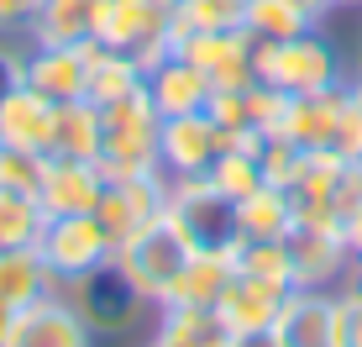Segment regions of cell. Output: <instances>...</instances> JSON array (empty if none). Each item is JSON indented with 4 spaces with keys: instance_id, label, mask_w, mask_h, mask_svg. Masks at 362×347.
Instances as JSON below:
<instances>
[{
    "instance_id": "cell-2",
    "label": "cell",
    "mask_w": 362,
    "mask_h": 347,
    "mask_svg": "<svg viewBox=\"0 0 362 347\" xmlns=\"http://www.w3.org/2000/svg\"><path fill=\"white\" fill-rule=\"evenodd\" d=\"M257 79H263L268 90L299 101V95L341 90V84L352 79V64L341 58V47L320 27H310V32L284 37V42H257Z\"/></svg>"
},
{
    "instance_id": "cell-16",
    "label": "cell",
    "mask_w": 362,
    "mask_h": 347,
    "mask_svg": "<svg viewBox=\"0 0 362 347\" xmlns=\"http://www.w3.org/2000/svg\"><path fill=\"white\" fill-rule=\"evenodd\" d=\"M100 337L84 326V316L69 305V295H47V300L16 311L6 347H95Z\"/></svg>"
},
{
    "instance_id": "cell-28",
    "label": "cell",
    "mask_w": 362,
    "mask_h": 347,
    "mask_svg": "<svg viewBox=\"0 0 362 347\" xmlns=\"http://www.w3.org/2000/svg\"><path fill=\"white\" fill-rule=\"evenodd\" d=\"M47 227V210L37 205V195H21V190H6L0 184V253L11 247H37Z\"/></svg>"
},
{
    "instance_id": "cell-12",
    "label": "cell",
    "mask_w": 362,
    "mask_h": 347,
    "mask_svg": "<svg viewBox=\"0 0 362 347\" xmlns=\"http://www.w3.org/2000/svg\"><path fill=\"white\" fill-rule=\"evenodd\" d=\"M279 347H341V300L336 290H289L279 321Z\"/></svg>"
},
{
    "instance_id": "cell-20",
    "label": "cell",
    "mask_w": 362,
    "mask_h": 347,
    "mask_svg": "<svg viewBox=\"0 0 362 347\" xmlns=\"http://www.w3.org/2000/svg\"><path fill=\"white\" fill-rule=\"evenodd\" d=\"M210 116H216L221 127H231L236 137H268V132L279 127V116H284V95L268 90L263 79H252V84L210 95Z\"/></svg>"
},
{
    "instance_id": "cell-19",
    "label": "cell",
    "mask_w": 362,
    "mask_h": 347,
    "mask_svg": "<svg viewBox=\"0 0 362 347\" xmlns=\"http://www.w3.org/2000/svg\"><path fill=\"white\" fill-rule=\"evenodd\" d=\"M53 121L58 106L42 101L37 90L16 84V90L0 101V147H16V153H53Z\"/></svg>"
},
{
    "instance_id": "cell-3",
    "label": "cell",
    "mask_w": 362,
    "mask_h": 347,
    "mask_svg": "<svg viewBox=\"0 0 362 347\" xmlns=\"http://www.w3.org/2000/svg\"><path fill=\"white\" fill-rule=\"evenodd\" d=\"M158 137H163V116L153 110L147 90H132L127 101L100 110V174H163L158 158Z\"/></svg>"
},
{
    "instance_id": "cell-5",
    "label": "cell",
    "mask_w": 362,
    "mask_h": 347,
    "mask_svg": "<svg viewBox=\"0 0 362 347\" xmlns=\"http://www.w3.org/2000/svg\"><path fill=\"white\" fill-rule=\"evenodd\" d=\"M95 42L116 47L136 64H158L179 42V0H105Z\"/></svg>"
},
{
    "instance_id": "cell-18",
    "label": "cell",
    "mask_w": 362,
    "mask_h": 347,
    "mask_svg": "<svg viewBox=\"0 0 362 347\" xmlns=\"http://www.w3.org/2000/svg\"><path fill=\"white\" fill-rule=\"evenodd\" d=\"M100 11L105 0H37L32 21H27V42L37 47H79L100 37Z\"/></svg>"
},
{
    "instance_id": "cell-41",
    "label": "cell",
    "mask_w": 362,
    "mask_h": 347,
    "mask_svg": "<svg viewBox=\"0 0 362 347\" xmlns=\"http://www.w3.org/2000/svg\"><path fill=\"white\" fill-rule=\"evenodd\" d=\"M336 6H362V0H336Z\"/></svg>"
},
{
    "instance_id": "cell-10",
    "label": "cell",
    "mask_w": 362,
    "mask_h": 347,
    "mask_svg": "<svg viewBox=\"0 0 362 347\" xmlns=\"http://www.w3.org/2000/svg\"><path fill=\"white\" fill-rule=\"evenodd\" d=\"M163 195H168V174H116L100 190V227L110 232V242H127L136 232H147L153 221H163Z\"/></svg>"
},
{
    "instance_id": "cell-27",
    "label": "cell",
    "mask_w": 362,
    "mask_h": 347,
    "mask_svg": "<svg viewBox=\"0 0 362 347\" xmlns=\"http://www.w3.org/2000/svg\"><path fill=\"white\" fill-rule=\"evenodd\" d=\"M53 153L58 158H90V164H100V106H90V101L58 106Z\"/></svg>"
},
{
    "instance_id": "cell-39",
    "label": "cell",
    "mask_w": 362,
    "mask_h": 347,
    "mask_svg": "<svg viewBox=\"0 0 362 347\" xmlns=\"http://www.w3.org/2000/svg\"><path fill=\"white\" fill-rule=\"evenodd\" d=\"M346 284H357V290H362V247H357V258H352V274H346Z\"/></svg>"
},
{
    "instance_id": "cell-32",
    "label": "cell",
    "mask_w": 362,
    "mask_h": 347,
    "mask_svg": "<svg viewBox=\"0 0 362 347\" xmlns=\"http://www.w3.org/2000/svg\"><path fill=\"white\" fill-rule=\"evenodd\" d=\"M42 169H47L42 153H16V147H0V184H6V190L37 195V184H42Z\"/></svg>"
},
{
    "instance_id": "cell-23",
    "label": "cell",
    "mask_w": 362,
    "mask_h": 347,
    "mask_svg": "<svg viewBox=\"0 0 362 347\" xmlns=\"http://www.w3.org/2000/svg\"><path fill=\"white\" fill-rule=\"evenodd\" d=\"M47 295H58V284H53V274H47L37 247H11V253H0V305L27 311V305L47 300Z\"/></svg>"
},
{
    "instance_id": "cell-17",
    "label": "cell",
    "mask_w": 362,
    "mask_h": 347,
    "mask_svg": "<svg viewBox=\"0 0 362 347\" xmlns=\"http://www.w3.org/2000/svg\"><path fill=\"white\" fill-rule=\"evenodd\" d=\"M142 90H147V101H153L158 116H189V110H210V84H205V74H199L189 58L173 47V53H163L158 64H147L142 74Z\"/></svg>"
},
{
    "instance_id": "cell-1",
    "label": "cell",
    "mask_w": 362,
    "mask_h": 347,
    "mask_svg": "<svg viewBox=\"0 0 362 347\" xmlns=\"http://www.w3.org/2000/svg\"><path fill=\"white\" fill-rule=\"evenodd\" d=\"M163 221L199 258H231L236 247H242V200H231L226 190H216L205 174L168 179Z\"/></svg>"
},
{
    "instance_id": "cell-38",
    "label": "cell",
    "mask_w": 362,
    "mask_h": 347,
    "mask_svg": "<svg viewBox=\"0 0 362 347\" xmlns=\"http://www.w3.org/2000/svg\"><path fill=\"white\" fill-rule=\"evenodd\" d=\"M11 326H16V311H11V305H0V347L11 342Z\"/></svg>"
},
{
    "instance_id": "cell-8",
    "label": "cell",
    "mask_w": 362,
    "mask_h": 347,
    "mask_svg": "<svg viewBox=\"0 0 362 347\" xmlns=\"http://www.w3.org/2000/svg\"><path fill=\"white\" fill-rule=\"evenodd\" d=\"M189 247L179 242V232L168 227V221H153L147 232H136V237H127L116 247V263H121V274H127L136 290L153 300V311L168 300V290H173V279L184 274V263H189Z\"/></svg>"
},
{
    "instance_id": "cell-37",
    "label": "cell",
    "mask_w": 362,
    "mask_h": 347,
    "mask_svg": "<svg viewBox=\"0 0 362 347\" xmlns=\"http://www.w3.org/2000/svg\"><path fill=\"white\" fill-rule=\"evenodd\" d=\"M231 347H279V337L273 331H236Z\"/></svg>"
},
{
    "instance_id": "cell-30",
    "label": "cell",
    "mask_w": 362,
    "mask_h": 347,
    "mask_svg": "<svg viewBox=\"0 0 362 347\" xmlns=\"http://www.w3.org/2000/svg\"><path fill=\"white\" fill-rule=\"evenodd\" d=\"M247 21V0H179V37L189 32H231Z\"/></svg>"
},
{
    "instance_id": "cell-6",
    "label": "cell",
    "mask_w": 362,
    "mask_h": 347,
    "mask_svg": "<svg viewBox=\"0 0 362 347\" xmlns=\"http://www.w3.org/2000/svg\"><path fill=\"white\" fill-rule=\"evenodd\" d=\"M37 253H42L53 284L64 290V284H74L79 274L110 263V258H116V242H110V232L100 227L95 210L90 216H47L42 237H37Z\"/></svg>"
},
{
    "instance_id": "cell-36",
    "label": "cell",
    "mask_w": 362,
    "mask_h": 347,
    "mask_svg": "<svg viewBox=\"0 0 362 347\" xmlns=\"http://www.w3.org/2000/svg\"><path fill=\"white\" fill-rule=\"evenodd\" d=\"M294 6H299V11H305V16H310V21H315V27H320V21H326V16H331V11H341V6H336V0H294Z\"/></svg>"
},
{
    "instance_id": "cell-22",
    "label": "cell",
    "mask_w": 362,
    "mask_h": 347,
    "mask_svg": "<svg viewBox=\"0 0 362 347\" xmlns=\"http://www.w3.org/2000/svg\"><path fill=\"white\" fill-rule=\"evenodd\" d=\"M142 64L127 53H116V47H105V42H90V74H84V101L90 106H116V101H127L132 90H142Z\"/></svg>"
},
{
    "instance_id": "cell-26",
    "label": "cell",
    "mask_w": 362,
    "mask_h": 347,
    "mask_svg": "<svg viewBox=\"0 0 362 347\" xmlns=\"http://www.w3.org/2000/svg\"><path fill=\"white\" fill-rule=\"evenodd\" d=\"M226 279H231V258H199L194 253L189 263H184V274L173 279L168 300L158 305V311H168V305H205V311H216Z\"/></svg>"
},
{
    "instance_id": "cell-29",
    "label": "cell",
    "mask_w": 362,
    "mask_h": 347,
    "mask_svg": "<svg viewBox=\"0 0 362 347\" xmlns=\"http://www.w3.org/2000/svg\"><path fill=\"white\" fill-rule=\"evenodd\" d=\"M242 27H247L252 42H284V37H294V32H310L315 21H310L294 0H247Z\"/></svg>"
},
{
    "instance_id": "cell-31",
    "label": "cell",
    "mask_w": 362,
    "mask_h": 347,
    "mask_svg": "<svg viewBox=\"0 0 362 347\" xmlns=\"http://www.w3.org/2000/svg\"><path fill=\"white\" fill-rule=\"evenodd\" d=\"M231 263L242 268V274H257V279H279V284H294L289 274V253H284V242H242L231 253Z\"/></svg>"
},
{
    "instance_id": "cell-7",
    "label": "cell",
    "mask_w": 362,
    "mask_h": 347,
    "mask_svg": "<svg viewBox=\"0 0 362 347\" xmlns=\"http://www.w3.org/2000/svg\"><path fill=\"white\" fill-rule=\"evenodd\" d=\"M284 253H289L294 290H341L357 247L346 232L326 227V221H294L289 237H284Z\"/></svg>"
},
{
    "instance_id": "cell-15",
    "label": "cell",
    "mask_w": 362,
    "mask_h": 347,
    "mask_svg": "<svg viewBox=\"0 0 362 347\" xmlns=\"http://www.w3.org/2000/svg\"><path fill=\"white\" fill-rule=\"evenodd\" d=\"M100 190H105V174L90 158H58L47 153L42 184H37V205L47 216H90L100 205Z\"/></svg>"
},
{
    "instance_id": "cell-13",
    "label": "cell",
    "mask_w": 362,
    "mask_h": 347,
    "mask_svg": "<svg viewBox=\"0 0 362 347\" xmlns=\"http://www.w3.org/2000/svg\"><path fill=\"white\" fill-rule=\"evenodd\" d=\"M289 290H294V284L242 274V268L231 263V279H226V290H221V300H216V316L226 321L231 337H236V331H273V321H279Z\"/></svg>"
},
{
    "instance_id": "cell-21",
    "label": "cell",
    "mask_w": 362,
    "mask_h": 347,
    "mask_svg": "<svg viewBox=\"0 0 362 347\" xmlns=\"http://www.w3.org/2000/svg\"><path fill=\"white\" fill-rule=\"evenodd\" d=\"M142 347H231V331L205 305H168L158 311V326Z\"/></svg>"
},
{
    "instance_id": "cell-34",
    "label": "cell",
    "mask_w": 362,
    "mask_h": 347,
    "mask_svg": "<svg viewBox=\"0 0 362 347\" xmlns=\"http://www.w3.org/2000/svg\"><path fill=\"white\" fill-rule=\"evenodd\" d=\"M32 11H37V0H0V37H16V32H27Z\"/></svg>"
},
{
    "instance_id": "cell-25",
    "label": "cell",
    "mask_w": 362,
    "mask_h": 347,
    "mask_svg": "<svg viewBox=\"0 0 362 347\" xmlns=\"http://www.w3.org/2000/svg\"><path fill=\"white\" fill-rule=\"evenodd\" d=\"M294 227V205L279 184H263L242 200V242H284Z\"/></svg>"
},
{
    "instance_id": "cell-14",
    "label": "cell",
    "mask_w": 362,
    "mask_h": 347,
    "mask_svg": "<svg viewBox=\"0 0 362 347\" xmlns=\"http://www.w3.org/2000/svg\"><path fill=\"white\" fill-rule=\"evenodd\" d=\"M84 74H90V42H79V47L27 42V53H21V84L37 90L42 101H53V106L84 101Z\"/></svg>"
},
{
    "instance_id": "cell-33",
    "label": "cell",
    "mask_w": 362,
    "mask_h": 347,
    "mask_svg": "<svg viewBox=\"0 0 362 347\" xmlns=\"http://www.w3.org/2000/svg\"><path fill=\"white\" fill-rule=\"evenodd\" d=\"M336 300H341V347H362V290L341 284Z\"/></svg>"
},
{
    "instance_id": "cell-35",
    "label": "cell",
    "mask_w": 362,
    "mask_h": 347,
    "mask_svg": "<svg viewBox=\"0 0 362 347\" xmlns=\"http://www.w3.org/2000/svg\"><path fill=\"white\" fill-rule=\"evenodd\" d=\"M16 84H21V47H11L6 37H0V101H6Z\"/></svg>"
},
{
    "instance_id": "cell-24",
    "label": "cell",
    "mask_w": 362,
    "mask_h": 347,
    "mask_svg": "<svg viewBox=\"0 0 362 347\" xmlns=\"http://www.w3.org/2000/svg\"><path fill=\"white\" fill-rule=\"evenodd\" d=\"M257 142H263V137H242V142H231L226 153L210 164L205 179L216 184V190H226L231 200H247L252 190H263L268 174H263V153H257Z\"/></svg>"
},
{
    "instance_id": "cell-9",
    "label": "cell",
    "mask_w": 362,
    "mask_h": 347,
    "mask_svg": "<svg viewBox=\"0 0 362 347\" xmlns=\"http://www.w3.org/2000/svg\"><path fill=\"white\" fill-rule=\"evenodd\" d=\"M231 142H242L231 127H221L210 110H189V116H168L163 137H158V158H163L168 179H189V174H210Z\"/></svg>"
},
{
    "instance_id": "cell-11",
    "label": "cell",
    "mask_w": 362,
    "mask_h": 347,
    "mask_svg": "<svg viewBox=\"0 0 362 347\" xmlns=\"http://www.w3.org/2000/svg\"><path fill=\"white\" fill-rule=\"evenodd\" d=\"M173 47H179V53L205 74L210 95L257 79V42L247 37V27H231V32H189V37H179Z\"/></svg>"
},
{
    "instance_id": "cell-4",
    "label": "cell",
    "mask_w": 362,
    "mask_h": 347,
    "mask_svg": "<svg viewBox=\"0 0 362 347\" xmlns=\"http://www.w3.org/2000/svg\"><path fill=\"white\" fill-rule=\"evenodd\" d=\"M58 295H69V305L84 316V326H90L100 342L132 337V331L147 321V311H153V300H147V295L121 274L116 258L100 263V268H90V274H79L74 284H64Z\"/></svg>"
},
{
    "instance_id": "cell-40",
    "label": "cell",
    "mask_w": 362,
    "mask_h": 347,
    "mask_svg": "<svg viewBox=\"0 0 362 347\" xmlns=\"http://www.w3.org/2000/svg\"><path fill=\"white\" fill-rule=\"evenodd\" d=\"M352 95H357V106H362V74H352Z\"/></svg>"
}]
</instances>
